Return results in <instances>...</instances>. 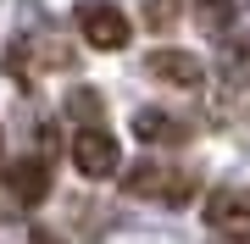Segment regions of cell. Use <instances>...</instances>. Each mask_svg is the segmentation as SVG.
<instances>
[{
    "label": "cell",
    "instance_id": "6da1fadb",
    "mask_svg": "<svg viewBox=\"0 0 250 244\" xmlns=\"http://www.w3.org/2000/svg\"><path fill=\"white\" fill-rule=\"evenodd\" d=\"M123 194H128V200L184 206V200L195 194V172H184V167H161V161H139V167L123 178Z\"/></svg>",
    "mask_w": 250,
    "mask_h": 244
},
{
    "label": "cell",
    "instance_id": "7a4b0ae2",
    "mask_svg": "<svg viewBox=\"0 0 250 244\" xmlns=\"http://www.w3.org/2000/svg\"><path fill=\"white\" fill-rule=\"evenodd\" d=\"M72 22H78V34L89 39L95 50H123L128 39H134V22L117 6H106V0H83V6L72 11Z\"/></svg>",
    "mask_w": 250,
    "mask_h": 244
},
{
    "label": "cell",
    "instance_id": "3957f363",
    "mask_svg": "<svg viewBox=\"0 0 250 244\" xmlns=\"http://www.w3.org/2000/svg\"><path fill=\"white\" fill-rule=\"evenodd\" d=\"M72 167H78L83 178H111V172L123 167V150H117V139L106 128H78V139H72Z\"/></svg>",
    "mask_w": 250,
    "mask_h": 244
},
{
    "label": "cell",
    "instance_id": "277c9868",
    "mask_svg": "<svg viewBox=\"0 0 250 244\" xmlns=\"http://www.w3.org/2000/svg\"><path fill=\"white\" fill-rule=\"evenodd\" d=\"M6 194L22 211H34L50 194V155H17V161H6Z\"/></svg>",
    "mask_w": 250,
    "mask_h": 244
},
{
    "label": "cell",
    "instance_id": "5b68a950",
    "mask_svg": "<svg viewBox=\"0 0 250 244\" xmlns=\"http://www.w3.org/2000/svg\"><path fill=\"white\" fill-rule=\"evenodd\" d=\"M145 73H150L156 83H167V89H200L206 83L200 56H189V50H150L145 56Z\"/></svg>",
    "mask_w": 250,
    "mask_h": 244
},
{
    "label": "cell",
    "instance_id": "8992f818",
    "mask_svg": "<svg viewBox=\"0 0 250 244\" xmlns=\"http://www.w3.org/2000/svg\"><path fill=\"white\" fill-rule=\"evenodd\" d=\"M206 227L250 244V200H245L239 189H217L211 200H206Z\"/></svg>",
    "mask_w": 250,
    "mask_h": 244
},
{
    "label": "cell",
    "instance_id": "52a82bcc",
    "mask_svg": "<svg viewBox=\"0 0 250 244\" xmlns=\"http://www.w3.org/2000/svg\"><path fill=\"white\" fill-rule=\"evenodd\" d=\"M189 128L172 117V111H156V106H139L134 111V139H145V145H184Z\"/></svg>",
    "mask_w": 250,
    "mask_h": 244
},
{
    "label": "cell",
    "instance_id": "ba28073f",
    "mask_svg": "<svg viewBox=\"0 0 250 244\" xmlns=\"http://www.w3.org/2000/svg\"><path fill=\"white\" fill-rule=\"evenodd\" d=\"M0 67H6V73H11V83H22V89H34V78H39L28 39H11V45H6V56H0Z\"/></svg>",
    "mask_w": 250,
    "mask_h": 244
},
{
    "label": "cell",
    "instance_id": "9c48e42d",
    "mask_svg": "<svg viewBox=\"0 0 250 244\" xmlns=\"http://www.w3.org/2000/svg\"><path fill=\"white\" fill-rule=\"evenodd\" d=\"M67 111H72L83 128H100V117H106V100H100L95 89H72V94H67Z\"/></svg>",
    "mask_w": 250,
    "mask_h": 244
},
{
    "label": "cell",
    "instance_id": "30bf717a",
    "mask_svg": "<svg viewBox=\"0 0 250 244\" xmlns=\"http://www.w3.org/2000/svg\"><path fill=\"white\" fill-rule=\"evenodd\" d=\"M195 11H200L211 28H223V22L233 17V0H195Z\"/></svg>",
    "mask_w": 250,
    "mask_h": 244
},
{
    "label": "cell",
    "instance_id": "8fae6325",
    "mask_svg": "<svg viewBox=\"0 0 250 244\" xmlns=\"http://www.w3.org/2000/svg\"><path fill=\"white\" fill-rule=\"evenodd\" d=\"M34 244H62V239H56L50 227H34Z\"/></svg>",
    "mask_w": 250,
    "mask_h": 244
}]
</instances>
